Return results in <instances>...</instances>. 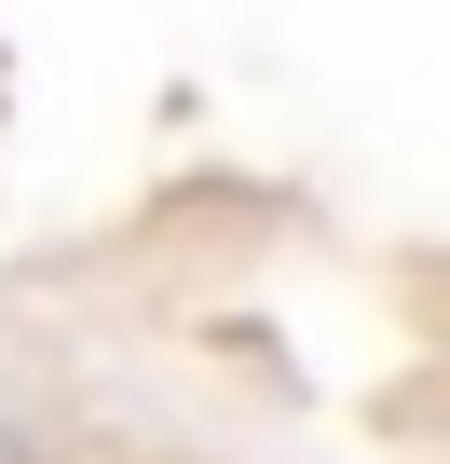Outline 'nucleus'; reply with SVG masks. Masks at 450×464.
Segmentation results:
<instances>
[]
</instances>
